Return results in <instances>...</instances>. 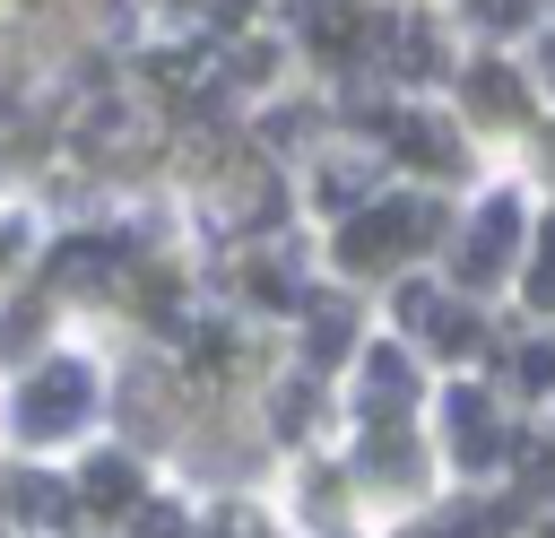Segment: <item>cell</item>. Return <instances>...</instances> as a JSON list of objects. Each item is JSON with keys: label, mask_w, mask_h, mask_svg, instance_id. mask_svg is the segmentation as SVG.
I'll return each instance as SVG.
<instances>
[{"label": "cell", "mask_w": 555, "mask_h": 538, "mask_svg": "<svg viewBox=\"0 0 555 538\" xmlns=\"http://www.w3.org/2000/svg\"><path fill=\"white\" fill-rule=\"evenodd\" d=\"M538 295L555 304V234H546V260H538Z\"/></svg>", "instance_id": "6da1fadb"}]
</instances>
